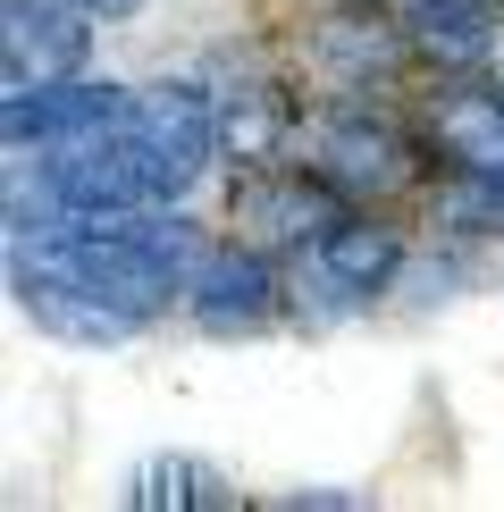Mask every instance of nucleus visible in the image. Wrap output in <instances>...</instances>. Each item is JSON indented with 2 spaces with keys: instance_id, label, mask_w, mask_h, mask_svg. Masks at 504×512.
I'll return each mask as SVG.
<instances>
[{
  "instance_id": "nucleus-1",
  "label": "nucleus",
  "mask_w": 504,
  "mask_h": 512,
  "mask_svg": "<svg viewBox=\"0 0 504 512\" xmlns=\"http://www.w3.org/2000/svg\"><path fill=\"white\" fill-rule=\"evenodd\" d=\"M168 202H126V210H76L59 227H34L17 236V286H68L93 294V303L143 311L152 319L168 294L194 286L202 252L185 236V219H160Z\"/></svg>"
},
{
  "instance_id": "nucleus-2",
  "label": "nucleus",
  "mask_w": 504,
  "mask_h": 512,
  "mask_svg": "<svg viewBox=\"0 0 504 512\" xmlns=\"http://www.w3.org/2000/svg\"><path fill=\"white\" fill-rule=\"evenodd\" d=\"M118 143H126V168H135L143 202H177L194 194V177L210 168V152H219V101L202 93V84H152V93L126 101L118 118Z\"/></svg>"
},
{
  "instance_id": "nucleus-3",
  "label": "nucleus",
  "mask_w": 504,
  "mask_h": 512,
  "mask_svg": "<svg viewBox=\"0 0 504 512\" xmlns=\"http://www.w3.org/2000/svg\"><path fill=\"white\" fill-rule=\"evenodd\" d=\"M126 84H101V76H59V84H34V93H9L0 110V135H9L17 160H42V152H68V143H93L126 118Z\"/></svg>"
},
{
  "instance_id": "nucleus-4",
  "label": "nucleus",
  "mask_w": 504,
  "mask_h": 512,
  "mask_svg": "<svg viewBox=\"0 0 504 512\" xmlns=\"http://www.w3.org/2000/svg\"><path fill=\"white\" fill-rule=\"evenodd\" d=\"M84 51H93V17L76 0H9L0 9V76H9V93L84 76Z\"/></svg>"
},
{
  "instance_id": "nucleus-5",
  "label": "nucleus",
  "mask_w": 504,
  "mask_h": 512,
  "mask_svg": "<svg viewBox=\"0 0 504 512\" xmlns=\"http://www.w3.org/2000/svg\"><path fill=\"white\" fill-rule=\"evenodd\" d=\"M311 143H320V152H311V177H328L336 194H387V185L412 177L404 143H395L387 126H370V118H328Z\"/></svg>"
},
{
  "instance_id": "nucleus-6",
  "label": "nucleus",
  "mask_w": 504,
  "mask_h": 512,
  "mask_svg": "<svg viewBox=\"0 0 504 512\" xmlns=\"http://www.w3.org/2000/svg\"><path fill=\"white\" fill-rule=\"evenodd\" d=\"M185 303H194V319H202L210 336L261 328V319H269V261H261V252H236V244H227V252H202Z\"/></svg>"
},
{
  "instance_id": "nucleus-7",
  "label": "nucleus",
  "mask_w": 504,
  "mask_h": 512,
  "mask_svg": "<svg viewBox=\"0 0 504 512\" xmlns=\"http://www.w3.org/2000/svg\"><path fill=\"white\" fill-rule=\"evenodd\" d=\"M404 261V236L395 227H370V219H336L320 244H311V269H320V286L336 294H378Z\"/></svg>"
},
{
  "instance_id": "nucleus-8",
  "label": "nucleus",
  "mask_w": 504,
  "mask_h": 512,
  "mask_svg": "<svg viewBox=\"0 0 504 512\" xmlns=\"http://www.w3.org/2000/svg\"><path fill=\"white\" fill-rule=\"evenodd\" d=\"M437 152L462 160L471 177H504V93L488 84H462L437 101Z\"/></svg>"
},
{
  "instance_id": "nucleus-9",
  "label": "nucleus",
  "mask_w": 504,
  "mask_h": 512,
  "mask_svg": "<svg viewBox=\"0 0 504 512\" xmlns=\"http://www.w3.org/2000/svg\"><path fill=\"white\" fill-rule=\"evenodd\" d=\"M404 34L437 68H471L496 42V0H404Z\"/></svg>"
},
{
  "instance_id": "nucleus-10",
  "label": "nucleus",
  "mask_w": 504,
  "mask_h": 512,
  "mask_svg": "<svg viewBox=\"0 0 504 512\" xmlns=\"http://www.w3.org/2000/svg\"><path fill=\"white\" fill-rule=\"evenodd\" d=\"M17 294H26V311L51 336H68V345H126V336L143 328V311L93 303V294H68V286H17Z\"/></svg>"
},
{
  "instance_id": "nucleus-11",
  "label": "nucleus",
  "mask_w": 504,
  "mask_h": 512,
  "mask_svg": "<svg viewBox=\"0 0 504 512\" xmlns=\"http://www.w3.org/2000/svg\"><path fill=\"white\" fill-rule=\"evenodd\" d=\"M320 185H328V177H320ZM320 185H303V177H286V185H252L244 210H252V219H261L278 244H320L328 227H336V202L320 194Z\"/></svg>"
},
{
  "instance_id": "nucleus-12",
  "label": "nucleus",
  "mask_w": 504,
  "mask_h": 512,
  "mask_svg": "<svg viewBox=\"0 0 504 512\" xmlns=\"http://www.w3.org/2000/svg\"><path fill=\"white\" fill-rule=\"evenodd\" d=\"M135 504H227L219 479L194 471V462H152V471L135 479Z\"/></svg>"
},
{
  "instance_id": "nucleus-13",
  "label": "nucleus",
  "mask_w": 504,
  "mask_h": 512,
  "mask_svg": "<svg viewBox=\"0 0 504 512\" xmlns=\"http://www.w3.org/2000/svg\"><path fill=\"white\" fill-rule=\"evenodd\" d=\"M454 219L479 227V236H504V177H471L454 194Z\"/></svg>"
},
{
  "instance_id": "nucleus-14",
  "label": "nucleus",
  "mask_w": 504,
  "mask_h": 512,
  "mask_svg": "<svg viewBox=\"0 0 504 512\" xmlns=\"http://www.w3.org/2000/svg\"><path fill=\"white\" fill-rule=\"evenodd\" d=\"M76 9H84V17H101V26H110V17H135L143 0H76Z\"/></svg>"
}]
</instances>
